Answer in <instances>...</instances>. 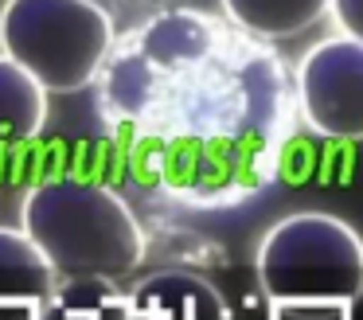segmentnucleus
<instances>
[{"label":"nucleus","instance_id":"obj_3","mask_svg":"<svg viewBox=\"0 0 363 320\" xmlns=\"http://www.w3.org/2000/svg\"><path fill=\"white\" fill-rule=\"evenodd\" d=\"M113 51V20L94 0H4L0 55L28 70L48 94H79Z\"/></svg>","mask_w":363,"mask_h":320},{"label":"nucleus","instance_id":"obj_1","mask_svg":"<svg viewBox=\"0 0 363 320\" xmlns=\"http://www.w3.org/2000/svg\"><path fill=\"white\" fill-rule=\"evenodd\" d=\"M20 231L55 277L118 281L145 262V231L113 187L90 176H43L20 199Z\"/></svg>","mask_w":363,"mask_h":320},{"label":"nucleus","instance_id":"obj_6","mask_svg":"<svg viewBox=\"0 0 363 320\" xmlns=\"http://www.w3.org/2000/svg\"><path fill=\"white\" fill-rule=\"evenodd\" d=\"M223 12L254 39H293L328 12V0H223Z\"/></svg>","mask_w":363,"mask_h":320},{"label":"nucleus","instance_id":"obj_2","mask_svg":"<svg viewBox=\"0 0 363 320\" xmlns=\"http://www.w3.org/2000/svg\"><path fill=\"white\" fill-rule=\"evenodd\" d=\"M254 265L269 304H355L363 297V238L324 211L277 219Z\"/></svg>","mask_w":363,"mask_h":320},{"label":"nucleus","instance_id":"obj_4","mask_svg":"<svg viewBox=\"0 0 363 320\" xmlns=\"http://www.w3.org/2000/svg\"><path fill=\"white\" fill-rule=\"evenodd\" d=\"M297 109L328 140H363V43L352 35L320 39L297 62Z\"/></svg>","mask_w":363,"mask_h":320},{"label":"nucleus","instance_id":"obj_9","mask_svg":"<svg viewBox=\"0 0 363 320\" xmlns=\"http://www.w3.org/2000/svg\"><path fill=\"white\" fill-rule=\"evenodd\" d=\"M0 320H43V304H32V301H0Z\"/></svg>","mask_w":363,"mask_h":320},{"label":"nucleus","instance_id":"obj_7","mask_svg":"<svg viewBox=\"0 0 363 320\" xmlns=\"http://www.w3.org/2000/svg\"><path fill=\"white\" fill-rule=\"evenodd\" d=\"M51 265L28 242L20 226H0V301H32L43 304L51 297Z\"/></svg>","mask_w":363,"mask_h":320},{"label":"nucleus","instance_id":"obj_8","mask_svg":"<svg viewBox=\"0 0 363 320\" xmlns=\"http://www.w3.org/2000/svg\"><path fill=\"white\" fill-rule=\"evenodd\" d=\"M328 12L336 20L340 35H352L363 43V0H328Z\"/></svg>","mask_w":363,"mask_h":320},{"label":"nucleus","instance_id":"obj_5","mask_svg":"<svg viewBox=\"0 0 363 320\" xmlns=\"http://www.w3.org/2000/svg\"><path fill=\"white\" fill-rule=\"evenodd\" d=\"M48 125V90L20 62L0 55V153L35 140Z\"/></svg>","mask_w":363,"mask_h":320}]
</instances>
